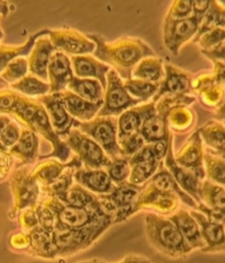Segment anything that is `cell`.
I'll return each mask as SVG.
<instances>
[{"label": "cell", "instance_id": "35", "mask_svg": "<svg viewBox=\"0 0 225 263\" xmlns=\"http://www.w3.org/2000/svg\"><path fill=\"white\" fill-rule=\"evenodd\" d=\"M123 85L129 94L133 98L137 99L139 103H145L149 99L153 98L157 94L159 88V84L149 83L136 79L123 81Z\"/></svg>", "mask_w": 225, "mask_h": 263}, {"label": "cell", "instance_id": "49", "mask_svg": "<svg viewBox=\"0 0 225 263\" xmlns=\"http://www.w3.org/2000/svg\"><path fill=\"white\" fill-rule=\"evenodd\" d=\"M214 110H215V116L216 118H218V120L225 121V92L220 104L215 107Z\"/></svg>", "mask_w": 225, "mask_h": 263}, {"label": "cell", "instance_id": "18", "mask_svg": "<svg viewBox=\"0 0 225 263\" xmlns=\"http://www.w3.org/2000/svg\"><path fill=\"white\" fill-rule=\"evenodd\" d=\"M74 179L77 184L99 195L110 194L115 186L104 168H78L74 173Z\"/></svg>", "mask_w": 225, "mask_h": 263}, {"label": "cell", "instance_id": "33", "mask_svg": "<svg viewBox=\"0 0 225 263\" xmlns=\"http://www.w3.org/2000/svg\"><path fill=\"white\" fill-rule=\"evenodd\" d=\"M196 120V115L188 107H178L167 115L168 128L174 133L182 134L192 128Z\"/></svg>", "mask_w": 225, "mask_h": 263}, {"label": "cell", "instance_id": "34", "mask_svg": "<svg viewBox=\"0 0 225 263\" xmlns=\"http://www.w3.org/2000/svg\"><path fill=\"white\" fill-rule=\"evenodd\" d=\"M62 203L69 206L86 208L92 207L99 203L98 197L79 184H73L66 193V196Z\"/></svg>", "mask_w": 225, "mask_h": 263}, {"label": "cell", "instance_id": "53", "mask_svg": "<svg viewBox=\"0 0 225 263\" xmlns=\"http://www.w3.org/2000/svg\"><path fill=\"white\" fill-rule=\"evenodd\" d=\"M81 263H107L104 261H99V260H91V261H87V262H81Z\"/></svg>", "mask_w": 225, "mask_h": 263}, {"label": "cell", "instance_id": "25", "mask_svg": "<svg viewBox=\"0 0 225 263\" xmlns=\"http://www.w3.org/2000/svg\"><path fill=\"white\" fill-rule=\"evenodd\" d=\"M138 133L143 137L145 143L166 141L172 136L169 133L167 116L157 111L144 120Z\"/></svg>", "mask_w": 225, "mask_h": 263}, {"label": "cell", "instance_id": "41", "mask_svg": "<svg viewBox=\"0 0 225 263\" xmlns=\"http://www.w3.org/2000/svg\"><path fill=\"white\" fill-rule=\"evenodd\" d=\"M108 175L110 176L111 181L115 184H121L129 180L130 172H131V165L129 162V158L120 157L113 159L111 161L110 165L106 168Z\"/></svg>", "mask_w": 225, "mask_h": 263}, {"label": "cell", "instance_id": "26", "mask_svg": "<svg viewBox=\"0 0 225 263\" xmlns=\"http://www.w3.org/2000/svg\"><path fill=\"white\" fill-rule=\"evenodd\" d=\"M190 215L197 221L201 235H202L206 243L209 246V248L203 249V251L214 250L225 243V230L222 225L209 220L203 214L198 212H191Z\"/></svg>", "mask_w": 225, "mask_h": 263}, {"label": "cell", "instance_id": "16", "mask_svg": "<svg viewBox=\"0 0 225 263\" xmlns=\"http://www.w3.org/2000/svg\"><path fill=\"white\" fill-rule=\"evenodd\" d=\"M156 112L155 103L137 105L122 112L118 118V141L138 133L146 118Z\"/></svg>", "mask_w": 225, "mask_h": 263}, {"label": "cell", "instance_id": "24", "mask_svg": "<svg viewBox=\"0 0 225 263\" xmlns=\"http://www.w3.org/2000/svg\"><path fill=\"white\" fill-rule=\"evenodd\" d=\"M169 219L175 223L185 240L188 242L192 249L203 248L204 246H207L202 235H201L200 227L190 213L187 211H178L176 214L170 216Z\"/></svg>", "mask_w": 225, "mask_h": 263}, {"label": "cell", "instance_id": "42", "mask_svg": "<svg viewBox=\"0 0 225 263\" xmlns=\"http://www.w3.org/2000/svg\"><path fill=\"white\" fill-rule=\"evenodd\" d=\"M225 40V30L221 28H214L201 34L193 43H198L201 51L212 50Z\"/></svg>", "mask_w": 225, "mask_h": 263}, {"label": "cell", "instance_id": "1", "mask_svg": "<svg viewBox=\"0 0 225 263\" xmlns=\"http://www.w3.org/2000/svg\"><path fill=\"white\" fill-rule=\"evenodd\" d=\"M96 44L94 57L109 65L123 81L132 79V71L139 61L156 54L151 46L136 37H122L114 42H107L101 35L87 34Z\"/></svg>", "mask_w": 225, "mask_h": 263}, {"label": "cell", "instance_id": "6", "mask_svg": "<svg viewBox=\"0 0 225 263\" xmlns=\"http://www.w3.org/2000/svg\"><path fill=\"white\" fill-rule=\"evenodd\" d=\"M201 21L202 19L193 14L183 19L165 18L162 37H164L166 49L174 55H178L182 45L195 39L199 31Z\"/></svg>", "mask_w": 225, "mask_h": 263}, {"label": "cell", "instance_id": "37", "mask_svg": "<svg viewBox=\"0 0 225 263\" xmlns=\"http://www.w3.org/2000/svg\"><path fill=\"white\" fill-rule=\"evenodd\" d=\"M214 28H221L225 30V8L220 6L215 0L211 5L210 9L208 10V12L204 14V17L202 18L198 33L192 41H195L196 39L207 32V31Z\"/></svg>", "mask_w": 225, "mask_h": 263}, {"label": "cell", "instance_id": "27", "mask_svg": "<svg viewBox=\"0 0 225 263\" xmlns=\"http://www.w3.org/2000/svg\"><path fill=\"white\" fill-rule=\"evenodd\" d=\"M165 76L162 60L155 57H147L141 60L132 71V79L142 80L149 83L159 84Z\"/></svg>", "mask_w": 225, "mask_h": 263}, {"label": "cell", "instance_id": "7", "mask_svg": "<svg viewBox=\"0 0 225 263\" xmlns=\"http://www.w3.org/2000/svg\"><path fill=\"white\" fill-rule=\"evenodd\" d=\"M48 35L56 50L67 55H87L96 50L95 42L90 40L88 35L74 29L50 30Z\"/></svg>", "mask_w": 225, "mask_h": 263}, {"label": "cell", "instance_id": "40", "mask_svg": "<svg viewBox=\"0 0 225 263\" xmlns=\"http://www.w3.org/2000/svg\"><path fill=\"white\" fill-rule=\"evenodd\" d=\"M29 72V65H28V59L25 57H20L14 59L12 62L8 64L4 71L0 73L2 79L8 83L13 84L23 79Z\"/></svg>", "mask_w": 225, "mask_h": 263}, {"label": "cell", "instance_id": "57", "mask_svg": "<svg viewBox=\"0 0 225 263\" xmlns=\"http://www.w3.org/2000/svg\"><path fill=\"white\" fill-rule=\"evenodd\" d=\"M224 245H225V243H224ZM224 245H223V246H224Z\"/></svg>", "mask_w": 225, "mask_h": 263}, {"label": "cell", "instance_id": "8", "mask_svg": "<svg viewBox=\"0 0 225 263\" xmlns=\"http://www.w3.org/2000/svg\"><path fill=\"white\" fill-rule=\"evenodd\" d=\"M11 189L14 196L15 210L21 211L29 206H34L38 194H40V184L32 174V170L23 166L11 177Z\"/></svg>", "mask_w": 225, "mask_h": 263}, {"label": "cell", "instance_id": "19", "mask_svg": "<svg viewBox=\"0 0 225 263\" xmlns=\"http://www.w3.org/2000/svg\"><path fill=\"white\" fill-rule=\"evenodd\" d=\"M59 97L67 112L79 122H87L97 117L100 108L104 104V102H88V100L83 99L68 89L60 91Z\"/></svg>", "mask_w": 225, "mask_h": 263}, {"label": "cell", "instance_id": "22", "mask_svg": "<svg viewBox=\"0 0 225 263\" xmlns=\"http://www.w3.org/2000/svg\"><path fill=\"white\" fill-rule=\"evenodd\" d=\"M81 166L83 163L77 157H75L71 162H67V163L56 160H48L38 163L32 170V174L37 180L38 184H41L43 189H45L55 182L67 167H76L78 170L81 168Z\"/></svg>", "mask_w": 225, "mask_h": 263}, {"label": "cell", "instance_id": "55", "mask_svg": "<svg viewBox=\"0 0 225 263\" xmlns=\"http://www.w3.org/2000/svg\"><path fill=\"white\" fill-rule=\"evenodd\" d=\"M3 37H4V32H3V30L0 29V41L3 40Z\"/></svg>", "mask_w": 225, "mask_h": 263}, {"label": "cell", "instance_id": "3", "mask_svg": "<svg viewBox=\"0 0 225 263\" xmlns=\"http://www.w3.org/2000/svg\"><path fill=\"white\" fill-rule=\"evenodd\" d=\"M77 129L95 140L111 160L122 157L118 143V119L114 117H95L87 122H79Z\"/></svg>", "mask_w": 225, "mask_h": 263}, {"label": "cell", "instance_id": "11", "mask_svg": "<svg viewBox=\"0 0 225 263\" xmlns=\"http://www.w3.org/2000/svg\"><path fill=\"white\" fill-rule=\"evenodd\" d=\"M178 196L175 193L164 192L156 189L155 186L147 181L144 185L143 189L137 196L133 213L137 212L138 210H143V208H155L160 213L169 214L172 213L178 205Z\"/></svg>", "mask_w": 225, "mask_h": 263}, {"label": "cell", "instance_id": "9", "mask_svg": "<svg viewBox=\"0 0 225 263\" xmlns=\"http://www.w3.org/2000/svg\"><path fill=\"white\" fill-rule=\"evenodd\" d=\"M37 99L44 106L46 112L49 115L51 125L59 138H65L73 128L78 127L79 121L74 119L67 112L63 103H62L59 92L44 95Z\"/></svg>", "mask_w": 225, "mask_h": 263}, {"label": "cell", "instance_id": "14", "mask_svg": "<svg viewBox=\"0 0 225 263\" xmlns=\"http://www.w3.org/2000/svg\"><path fill=\"white\" fill-rule=\"evenodd\" d=\"M172 142L169 144L168 152L165 157L164 165H166V168L170 172V174L173 175L176 183L179 185V187L185 193H187L189 196H191L193 199H195L198 204H200L201 203L200 191H201V184H202V181L198 179L197 175L193 172L177 164V162L175 161V158H174Z\"/></svg>", "mask_w": 225, "mask_h": 263}, {"label": "cell", "instance_id": "10", "mask_svg": "<svg viewBox=\"0 0 225 263\" xmlns=\"http://www.w3.org/2000/svg\"><path fill=\"white\" fill-rule=\"evenodd\" d=\"M202 143L203 142L200 137L199 130H197L196 133H193L190 136V138L185 143L180 151L176 156H174L178 165L193 172L201 181H203L206 177L203 164L204 151Z\"/></svg>", "mask_w": 225, "mask_h": 263}, {"label": "cell", "instance_id": "5", "mask_svg": "<svg viewBox=\"0 0 225 263\" xmlns=\"http://www.w3.org/2000/svg\"><path fill=\"white\" fill-rule=\"evenodd\" d=\"M141 103L132 97L124 88L123 80L114 69H110L107 74V86L104 95V104L97 116L99 117H119L129 108L137 106Z\"/></svg>", "mask_w": 225, "mask_h": 263}, {"label": "cell", "instance_id": "21", "mask_svg": "<svg viewBox=\"0 0 225 263\" xmlns=\"http://www.w3.org/2000/svg\"><path fill=\"white\" fill-rule=\"evenodd\" d=\"M192 91L198 95L201 104L209 109H215L223 98L225 90L216 84L212 73H204L192 80Z\"/></svg>", "mask_w": 225, "mask_h": 263}, {"label": "cell", "instance_id": "46", "mask_svg": "<svg viewBox=\"0 0 225 263\" xmlns=\"http://www.w3.org/2000/svg\"><path fill=\"white\" fill-rule=\"evenodd\" d=\"M192 2V14L202 19L204 14L210 9L214 0H191Z\"/></svg>", "mask_w": 225, "mask_h": 263}, {"label": "cell", "instance_id": "15", "mask_svg": "<svg viewBox=\"0 0 225 263\" xmlns=\"http://www.w3.org/2000/svg\"><path fill=\"white\" fill-rule=\"evenodd\" d=\"M56 51L49 35L37 37L32 51L29 54L28 65L29 72L37 79L49 83L48 67L52 54Z\"/></svg>", "mask_w": 225, "mask_h": 263}, {"label": "cell", "instance_id": "44", "mask_svg": "<svg viewBox=\"0 0 225 263\" xmlns=\"http://www.w3.org/2000/svg\"><path fill=\"white\" fill-rule=\"evenodd\" d=\"M192 15L191 0H174L166 14V18L183 19Z\"/></svg>", "mask_w": 225, "mask_h": 263}, {"label": "cell", "instance_id": "47", "mask_svg": "<svg viewBox=\"0 0 225 263\" xmlns=\"http://www.w3.org/2000/svg\"><path fill=\"white\" fill-rule=\"evenodd\" d=\"M201 53H202L203 55L209 60H211L212 62H215V61L225 62V40L222 43H220L218 46L213 48L212 50L201 51Z\"/></svg>", "mask_w": 225, "mask_h": 263}, {"label": "cell", "instance_id": "45", "mask_svg": "<svg viewBox=\"0 0 225 263\" xmlns=\"http://www.w3.org/2000/svg\"><path fill=\"white\" fill-rule=\"evenodd\" d=\"M21 130L22 129L18 123L11 120L2 131V134H0V143L6 146L7 149H10L19 140L21 136Z\"/></svg>", "mask_w": 225, "mask_h": 263}, {"label": "cell", "instance_id": "38", "mask_svg": "<svg viewBox=\"0 0 225 263\" xmlns=\"http://www.w3.org/2000/svg\"><path fill=\"white\" fill-rule=\"evenodd\" d=\"M160 162L161 161L152 160L132 164L128 182L135 185L145 184L147 181L151 180V177L155 173L157 172Z\"/></svg>", "mask_w": 225, "mask_h": 263}, {"label": "cell", "instance_id": "48", "mask_svg": "<svg viewBox=\"0 0 225 263\" xmlns=\"http://www.w3.org/2000/svg\"><path fill=\"white\" fill-rule=\"evenodd\" d=\"M213 79L216 84H219L220 86L225 85V62L215 61L213 62Z\"/></svg>", "mask_w": 225, "mask_h": 263}, {"label": "cell", "instance_id": "51", "mask_svg": "<svg viewBox=\"0 0 225 263\" xmlns=\"http://www.w3.org/2000/svg\"><path fill=\"white\" fill-rule=\"evenodd\" d=\"M9 3L7 0H0V15L3 17H7L8 13H9Z\"/></svg>", "mask_w": 225, "mask_h": 263}, {"label": "cell", "instance_id": "39", "mask_svg": "<svg viewBox=\"0 0 225 263\" xmlns=\"http://www.w3.org/2000/svg\"><path fill=\"white\" fill-rule=\"evenodd\" d=\"M195 102L196 98L190 95H165L155 103V108H156L157 112L167 116L168 112L175 108L189 107Z\"/></svg>", "mask_w": 225, "mask_h": 263}, {"label": "cell", "instance_id": "56", "mask_svg": "<svg viewBox=\"0 0 225 263\" xmlns=\"http://www.w3.org/2000/svg\"><path fill=\"white\" fill-rule=\"evenodd\" d=\"M220 157H222V158H224V159H225V146H224V149H223L222 153L220 154Z\"/></svg>", "mask_w": 225, "mask_h": 263}, {"label": "cell", "instance_id": "12", "mask_svg": "<svg viewBox=\"0 0 225 263\" xmlns=\"http://www.w3.org/2000/svg\"><path fill=\"white\" fill-rule=\"evenodd\" d=\"M165 76L159 83L157 94L153 97L152 102L165 95H189L192 91V76L190 73L178 68L172 64H165Z\"/></svg>", "mask_w": 225, "mask_h": 263}, {"label": "cell", "instance_id": "28", "mask_svg": "<svg viewBox=\"0 0 225 263\" xmlns=\"http://www.w3.org/2000/svg\"><path fill=\"white\" fill-rule=\"evenodd\" d=\"M67 89L71 90L77 96L91 103L104 102L105 89L97 80L94 79H80L74 76L68 83Z\"/></svg>", "mask_w": 225, "mask_h": 263}, {"label": "cell", "instance_id": "2", "mask_svg": "<svg viewBox=\"0 0 225 263\" xmlns=\"http://www.w3.org/2000/svg\"><path fill=\"white\" fill-rule=\"evenodd\" d=\"M145 225L147 239L162 256L181 258L193 250L169 218L149 214L145 217Z\"/></svg>", "mask_w": 225, "mask_h": 263}, {"label": "cell", "instance_id": "23", "mask_svg": "<svg viewBox=\"0 0 225 263\" xmlns=\"http://www.w3.org/2000/svg\"><path fill=\"white\" fill-rule=\"evenodd\" d=\"M38 136L31 129L25 127L21 130L19 140L9 149V153L21 161L23 165L32 164L38 154Z\"/></svg>", "mask_w": 225, "mask_h": 263}, {"label": "cell", "instance_id": "32", "mask_svg": "<svg viewBox=\"0 0 225 263\" xmlns=\"http://www.w3.org/2000/svg\"><path fill=\"white\" fill-rule=\"evenodd\" d=\"M201 203L212 210L225 211V189L211 181H202L200 191Z\"/></svg>", "mask_w": 225, "mask_h": 263}, {"label": "cell", "instance_id": "50", "mask_svg": "<svg viewBox=\"0 0 225 263\" xmlns=\"http://www.w3.org/2000/svg\"><path fill=\"white\" fill-rule=\"evenodd\" d=\"M120 263H151L149 260L143 258V257H137V256H130L124 259Z\"/></svg>", "mask_w": 225, "mask_h": 263}, {"label": "cell", "instance_id": "30", "mask_svg": "<svg viewBox=\"0 0 225 263\" xmlns=\"http://www.w3.org/2000/svg\"><path fill=\"white\" fill-rule=\"evenodd\" d=\"M199 134L202 142L211 149L210 152L220 156L225 146V123L215 120L209 121L199 129Z\"/></svg>", "mask_w": 225, "mask_h": 263}, {"label": "cell", "instance_id": "31", "mask_svg": "<svg viewBox=\"0 0 225 263\" xmlns=\"http://www.w3.org/2000/svg\"><path fill=\"white\" fill-rule=\"evenodd\" d=\"M10 89L20 92L21 95L27 97H42L44 95L50 94V84L44 82L37 77L28 74L23 79L10 85Z\"/></svg>", "mask_w": 225, "mask_h": 263}, {"label": "cell", "instance_id": "4", "mask_svg": "<svg viewBox=\"0 0 225 263\" xmlns=\"http://www.w3.org/2000/svg\"><path fill=\"white\" fill-rule=\"evenodd\" d=\"M64 142L71 151L76 153V157L86 168H107L111 163L112 160L107 156L101 146L79 129L73 128L65 137Z\"/></svg>", "mask_w": 225, "mask_h": 263}, {"label": "cell", "instance_id": "43", "mask_svg": "<svg viewBox=\"0 0 225 263\" xmlns=\"http://www.w3.org/2000/svg\"><path fill=\"white\" fill-rule=\"evenodd\" d=\"M118 143L121 149L122 157L131 158L132 156H134L137 151L143 148L145 141L143 137L139 135V133H136L130 137L122 139V140H119Z\"/></svg>", "mask_w": 225, "mask_h": 263}, {"label": "cell", "instance_id": "13", "mask_svg": "<svg viewBox=\"0 0 225 263\" xmlns=\"http://www.w3.org/2000/svg\"><path fill=\"white\" fill-rule=\"evenodd\" d=\"M74 76L71 59L67 54L56 50L52 54L48 67L50 94L66 90L68 83Z\"/></svg>", "mask_w": 225, "mask_h": 263}, {"label": "cell", "instance_id": "36", "mask_svg": "<svg viewBox=\"0 0 225 263\" xmlns=\"http://www.w3.org/2000/svg\"><path fill=\"white\" fill-rule=\"evenodd\" d=\"M203 164L209 181L225 186V159L208 151L204 152Z\"/></svg>", "mask_w": 225, "mask_h": 263}, {"label": "cell", "instance_id": "29", "mask_svg": "<svg viewBox=\"0 0 225 263\" xmlns=\"http://www.w3.org/2000/svg\"><path fill=\"white\" fill-rule=\"evenodd\" d=\"M50 32L49 29L40 30L38 32L30 35L28 41L22 45H2L0 46V73H2L5 67L12 62L14 59L20 57H29L30 52L32 51L35 41L37 37L42 35H48Z\"/></svg>", "mask_w": 225, "mask_h": 263}, {"label": "cell", "instance_id": "20", "mask_svg": "<svg viewBox=\"0 0 225 263\" xmlns=\"http://www.w3.org/2000/svg\"><path fill=\"white\" fill-rule=\"evenodd\" d=\"M142 189V185H135L126 181L115 185L110 194H106L104 196L119 208L122 220H126L129 216L133 214L134 203Z\"/></svg>", "mask_w": 225, "mask_h": 263}, {"label": "cell", "instance_id": "17", "mask_svg": "<svg viewBox=\"0 0 225 263\" xmlns=\"http://www.w3.org/2000/svg\"><path fill=\"white\" fill-rule=\"evenodd\" d=\"M69 59H71L75 76L80 77V79L97 80L106 90L107 74L111 69L109 65L103 63V62H100L90 54H87V55H75Z\"/></svg>", "mask_w": 225, "mask_h": 263}, {"label": "cell", "instance_id": "54", "mask_svg": "<svg viewBox=\"0 0 225 263\" xmlns=\"http://www.w3.org/2000/svg\"><path fill=\"white\" fill-rule=\"evenodd\" d=\"M216 3H218L220 6H222L223 8H225V0H215Z\"/></svg>", "mask_w": 225, "mask_h": 263}, {"label": "cell", "instance_id": "52", "mask_svg": "<svg viewBox=\"0 0 225 263\" xmlns=\"http://www.w3.org/2000/svg\"><path fill=\"white\" fill-rule=\"evenodd\" d=\"M10 121H11V118L9 117V116L0 114V134H2V131L5 129V127H6Z\"/></svg>", "mask_w": 225, "mask_h": 263}]
</instances>
